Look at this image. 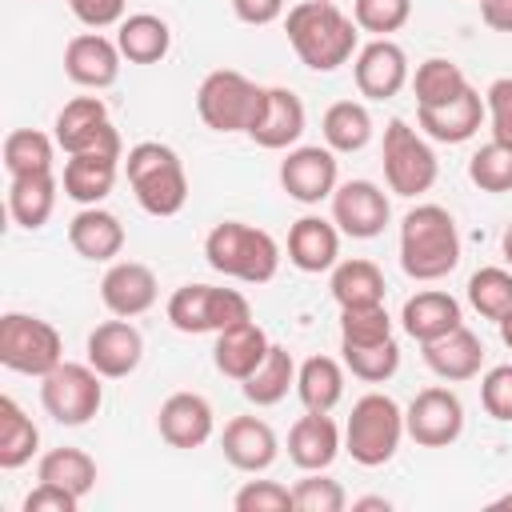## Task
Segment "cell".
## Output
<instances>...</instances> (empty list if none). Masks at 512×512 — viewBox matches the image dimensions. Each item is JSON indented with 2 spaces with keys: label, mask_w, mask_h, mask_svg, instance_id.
<instances>
[{
  "label": "cell",
  "mask_w": 512,
  "mask_h": 512,
  "mask_svg": "<svg viewBox=\"0 0 512 512\" xmlns=\"http://www.w3.org/2000/svg\"><path fill=\"white\" fill-rule=\"evenodd\" d=\"M288 44L300 56L304 68L312 72H336L360 52V28L352 16L336 8V0H300L288 8L284 20Z\"/></svg>",
  "instance_id": "obj_1"
},
{
  "label": "cell",
  "mask_w": 512,
  "mask_h": 512,
  "mask_svg": "<svg viewBox=\"0 0 512 512\" xmlns=\"http://www.w3.org/2000/svg\"><path fill=\"white\" fill-rule=\"evenodd\" d=\"M460 264V232L448 208L416 204L400 220V268L412 280H444Z\"/></svg>",
  "instance_id": "obj_2"
},
{
  "label": "cell",
  "mask_w": 512,
  "mask_h": 512,
  "mask_svg": "<svg viewBox=\"0 0 512 512\" xmlns=\"http://www.w3.org/2000/svg\"><path fill=\"white\" fill-rule=\"evenodd\" d=\"M204 256H208V268L244 284H268L280 268V244L264 228L244 220H220L204 236Z\"/></svg>",
  "instance_id": "obj_3"
},
{
  "label": "cell",
  "mask_w": 512,
  "mask_h": 512,
  "mask_svg": "<svg viewBox=\"0 0 512 512\" xmlns=\"http://www.w3.org/2000/svg\"><path fill=\"white\" fill-rule=\"evenodd\" d=\"M124 172H128V184H132V196L136 204L148 212V216H176L188 200V176H184V164L180 156L160 144V140H140L128 148V160H124Z\"/></svg>",
  "instance_id": "obj_4"
},
{
  "label": "cell",
  "mask_w": 512,
  "mask_h": 512,
  "mask_svg": "<svg viewBox=\"0 0 512 512\" xmlns=\"http://www.w3.org/2000/svg\"><path fill=\"white\" fill-rule=\"evenodd\" d=\"M404 440V412L392 396L384 392H368L352 404V416L344 424V452L360 464V468H380L396 456Z\"/></svg>",
  "instance_id": "obj_5"
},
{
  "label": "cell",
  "mask_w": 512,
  "mask_h": 512,
  "mask_svg": "<svg viewBox=\"0 0 512 512\" xmlns=\"http://www.w3.org/2000/svg\"><path fill=\"white\" fill-rule=\"evenodd\" d=\"M168 320L176 332L200 336V332H224L240 320H252V304L236 288H216V284H184L168 296Z\"/></svg>",
  "instance_id": "obj_6"
},
{
  "label": "cell",
  "mask_w": 512,
  "mask_h": 512,
  "mask_svg": "<svg viewBox=\"0 0 512 512\" xmlns=\"http://www.w3.org/2000/svg\"><path fill=\"white\" fill-rule=\"evenodd\" d=\"M264 88L236 68H216L196 88V112L212 132H248L260 112Z\"/></svg>",
  "instance_id": "obj_7"
},
{
  "label": "cell",
  "mask_w": 512,
  "mask_h": 512,
  "mask_svg": "<svg viewBox=\"0 0 512 512\" xmlns=\"http://www.w3.org/2000/svg\"><path fill=\"white\" fill-rule=\"evenodd\" d=\"M64 360L60 332L28 312H4L0 316V364L20 376H48Z\"/></svg>",
  "instance_id": "obj_8"
},
{
  "label": "cell",
  "mask_w": 512,
  "mask_h": 512,
  "mask_svg": "<svg viewBox=\"0 0 512 512\" xmlns=\"http://www.w3.org/2000/svg\"><path fill=\"white\" fill-rule=\"evenodd\" d=\"M104 376L92 364H76V360H60L48 376H40V404L56 424L80 428L88 424L100 404H104Z\"/></svg>",
  "instance_id": "obj_9"
},
{
  "label": "cell",
  "mask_w": 512,
  "mask_h": 512,
  "mask_svg": "<svg viewBox=\"0 0 512 512\" xmlns=\"http://www.w3.org/2000/svg\"><path fill=\"white\" fill-rule=\"evenodd\" d=\"M440 164L432 144L408 124V120H388L384 128V180L396 196H420L436 184Z\"/></svg>",
  "instance_id": "obj_10"
},
{
  "label": "cell",
  "mask_w": 512,
  "mask_h": 512,
  "mask_svg": "<svg viewBox=\"0 0 512 512\" xmlns=\"http://www.w3.org/2000/svg\"><path fill=\"white\" fill-rule=\"evenodd\" d=\"M52 128H56L52 132L56 144L68 156H76V152H112V156H120L124 152L120 132L112 128L108 108H104L100 96H76V100H68L56 112V124Z\"/></svg>",
  "instance_id": "obj_11"
},
{
  "label": "cell",
  "mask_w": 512,
  "mask_h": 512,
  "mask_svg": "<svg viewBox=\"0 0 512 512\" xmlns=\"http://www.w3.org/2000/svg\"><path fill=\"white\" fill-rule=\"evenodd\" d=\"M404 432L420 448H448L464 432V404H460V396L452 388H440V384L416 392L408 412H404Z\"/></svg>",
  "instance_id": "obj_12"
},
{
  "label": "cell",
  "mask_w": 512,
  "mask_h": 512,
  "mask_svg": "<svg viewBox=\"0 0 512 512\" xmlns=\"http://www.w3.org/2000/svg\"><path fill=\"white\" fill-rule=\"evenodd\" d=\"M336 184H340V164L328 144L324 148L300 144V148H288V156L280 160V188L300 204L332 200Z\"/></svg>",
  "instance_id": "obj_13"
},
{
  "label": "cell",
  "mask_w": 512,
  "mask_h": 512,
  "mask_svg": "<svg viewBox=\"0 0 512 512\" xmlns=\"http://www.w3.org/2000/svg\"><path fill=\"white\" fill-rule=\"evenodd\" d=\"M392 220V204L372 180H344L332 192V224L352 240H372Z\"/></svg>",
  "instance_id": "obj_14"
},
{
  "label": "cell",
  "mask_w": 512,
  "mask_h": 512,
  "mask_svg": "<svg viewBox=\"0 0 512 512\" xmlns=\"http://www.w3.org/2000/svg\"><path fill=\"white\" fill-rule=\"evenodd\" d=\"M352 80L360 88V96L368 100H392L400 96V88L408 84V56L396 40L388 36H376L368 40L356 60H352Z\"/></svg>",
  "instance_id": "obj_15"
},
{
  "label": "cell",
  "mask_w": 512,
  "mask_h": 512,
  "mask_svg": "<svg viewBox=\"0 0 512 512\" xmlns=\"http://www.w3.org/2000/svg\"><path fill=\"white\" fill-rule=\"evenodd\" d=\"M304 100L292 92V88H264V100H260V112L248 128V140L268 148V152H280V148H296V140L304 136Z\"/></svg>",
  "instance_id": "obj_16"
},
{
  "label": "cell",
  "mask_w": 512,
  "mask_h": 512,
  "mask_svg": "<svg viewBox=\"0 0 512 512\" xmlns=\"http://www.w3.org/2000/svg\"><path fill=\"white\" fill-rule=\"evenodd\" d=\"M140 356H144V336L132 320L116 316V320H104L88 332V364L104 376V380H120V376H132L140 368Z\"/></svg>",
  "instance_id": "obj_17"
},
{
  "label": "cell",
  "mask_w": 512,
  "mask_h": 512,
  "mask_svg": "<svg viewBox=\"0 0 512 512\" xmlns=\"http://www.w3.org/2000/svg\"><path fill=\"white\" fill-rule=\"evenodd\" d=\"M488 108H484V96L468 84L460 96L444 100V104H432V108H416V128L436 140V144H464L480 132Z\"/></svg>",
  "instance_id": "obj_18"
},
{
  "label": "cell",
  "mask_w": 512,
  "mask_h": 512,
  "mask_svg": "<svg viewBox=\"0 0 512 512\" xmlns=\"http://www.w3.org/2000/svg\"><path fill=\"white\" fill-rule=\"evenodd\" d=\"M160 296V284H156V272L140 260H112L104 280H100V300L112 316H144Z\"/></svg>",
  "instance_id": "obj_19"
},
{
  "label": "cell",
  "mask_w": 512,
  "mask_h": 512,
  "mask_svg": "<svg viewBox=\"0 0 512 512\" xmlns=\"http://www.w3.org/2000/svg\"><path fill=\"white\" fill-rule=\"evenodd\" d=\"M120 44L100 32H80L64 44V72L80 88H108L120 76Z\"/></svg>",
  "instance_id": "obj_20"
},
{
  "label": "cell",
  "mask_w": 512,
  "mask_h": 512,
  "mask_svg": "<svg viewBox=\"0 0 512 512\" xmlns=\"http://www.w3.org/2000/svg\"><path fill=\"white\" fill-rule=\"evenodd\" d=\"M156 428H160V440L172 448H200L208 444L216 416L200 392H172L156 412Z\"/></svg>",
  "instance_id": "obj_21"
},
{
  "label": "cell",
  "mask_w": 512,
  "mask_h": 512,
  "mask_svg": "<svg viewBox=\"0 0 512 512\" xmlns=\"http://www.w3.org/2000/svg\"><path fill=\"white\" fill-rule=\"evenodd\" d=\"M220 448H224V460L240 472H264L276 464V452H280L276 432L260 416H232L224 424Z\"/></svg>",
  "instance_id": "obj_22"
},
{
  "label": "cell",
  "mask_w": 512,
  "mask_h": 512,
  "mask_svg": "<svg viewBox=\"0 0 512 512\" xmlns=\"http://www.w3.org/2000/svg\"><path fill=\"white\" fill-rule=\"evenodd\" d=\"M340 456V428L328 412H308L288 428V460L304 472H324Z\"/></svg>",
  "instance_id": "obj_23"
},
{
  "label": "cell",
  "mask_w": 512,
  "mask_h": 512,
  "mask_svg": "<svg viewBox=\"0 0 512 512\" xmlns=\"http://www.w3.org/2000/svg\"><path fill=\"white\" fill-rule=\"evenodd\" d=\"M400 324H404V332H408L416 344L440 340V336H448L452 328L464 324V316H460V300L448 296V292H440V288H424V292H416V296L404 300V308H400Z\"/></svg>",
  "instance_id": "obj_24"
},
{
  "label": "cell",
  "mask_w": 512,
  "mask_h": 512,
  "mask_svg": "<svg viewBox=\"0 0 512 512\" xmlns=\"http://www.w3.org/2000/svg\"><path fill=\"white\" fill-rule=\"evenodd\" d=\"M268 348H272L268 332H264L256 320H240V324L216 332L212 360H216V368H220L228 380H248V376L260 368V360L268 356Z\"/></svg>",
  "instance_id": "obj_25"
},
{
  "label": "cell",
  "mask_w": 512,
  "mask_h": 512,
  "mask_svg": "<svg viewBox=\"0 0 512 512\" xmlns=\"http://www.w3.org/2000/svg\"><path fill=\"white\" fill-rule=\"evenodd\" d=\"M288 260L300 272H328L340 260V228L324 216H300L288 228Z\"/></svg>",
  "instance_id": "obj_26"
},
{
  "label": "cell",
  "mask_w": 512,
  "mask_h": 512,
  "mask_svg": "<svg viewBox=\"0 0 512 512\" xmlns=\"http://www.w3.org/2000/svg\"><path fill=\"white\" fill-rule=\"evenodd\" d=\"M116 172H120V156L112 152H76L64 160V176H60V188L68 200L76 204H100L112 184H116Z\"/></svg>",
  "instance_id": "obj_27"
},
{
  "label": "cell",
  "mask_w": 512,
  "mask_h": 512,
  "mask_svg": "<svg viewBox=\"0 0 512 512\" xmlns=\"http://www.w3.org/2000/svg\"><path fill=\"white\" fill-rule=\"evenodd\" d=\"M68 244H72L84 260L108 264V260H116L120 248H124V224H120L108 208L88 204V208H80V212L72 216V224H68Z\"/></svg>",
  "instance_id": "obj_28"
},
{
  "label": "cell",
  "mask_w": 512,
  "mask_h": 512,
  "mask_svg": "<svg viewBox=\"0 0 512 512\" xmlns=\"http://www.w3.org/2000/svg\"><path fill=\"white\" fill-rule=\"evenodd\" d=\"M424 364L440 376V380H452V384H460V380H472V376H480V364H484V344H480V336L472 332V328H452L448 336H440V340H428L424 344Z\"/></svg>",
  "instance_id": "obj_29"
},
{
  "label": "cell",
  "mask_w": 512,
  "mask_h": 512,
  "mask_svg": "<svg viewBox=\"0 0 512 512\" xmlns=\"http://www.w3.org/2000/svg\"><path fill=\"white\" fill-rule=\"evenodd\" d=\"M56 196H60V180L56 172H40V176H12L8 180V216L36 232L52 220L56 212Z\"/></svg>",
  "instance_id": "obj_30"
},
{
  "label": "cell",
  "mask_w": 512,
  "mask_h": 512,
  "mask_svg": "<svg viewBox=\"0 0 512 512\" xmlns=\"http://www.w3.org/2000/svg\"><path fill=\"white\" fill-rule=\"evenodd\" d=\"M116 44L128 64H156L172 48V28L152 12H132L116 24Z\"/></svg>",
  "instance_id": "obj_31"
},
{
  "label": "cell",
  "mask_w": 512,
  "mask_h": 512,
  "mask_svg": "<svg viewBox=\"0 0 512 512\" xmlns=\"http://www.w3.org/2000/svg\"><path fill=\"white\" fill-rule=\"evenodd\" d=\"M332 300L340 308H360V304H384V272L356 256V260H336L332 268Z\"/></svg>",
  "instance_id": "obj_32"
},
{
  "label": "cell",
  "mask_w": 512,
  "mask_h": 512,
  "mask_svg": "<svg viewBox=\"0 0 512 512\" xmlns=\"http://www.w3.org/2000/svg\"><path fill=\"white\" fill-rule=\"evenodd\" d=\"M296 368L300 364L292 360V352L280 348V344H272L268 356L260 360V368L248 380H240V388H244V396L256 408H272V404H280L288 396V388H296Z\"/></svg>",
  "instance_id": "obj_33"
},
{
  "label": "cell",
  "mask_w": 512,
  "mask_h": 512,
  "mask_svg": "<svg viewBox=\"0 0 512 512\" xmlns=\"http://www.w3.org/2000/svg\"><path fill=\"white\" fill-rule=\"evenodd\" d=\"M296 396L308 412H332L344 396V368L332 356H308L296 368Z\"/></svg>",
  "instance_id": "obj_34"
},
{
  "label": "cell",
  "mask_w": 512,
  "mask_h": 512,
  "mask_svg": "<svg viewBox=\"0 0 512 512\" xmlns=\"http://www.w3.org/2000/svg\"><path fill=\"white\" fill-rule=\"evenodd\" d=\"M40 448V428L32 424V416L12 400L0 396V468H24Z\"/></svg>",
  "instance_id": "obj_35"
},
{
  "label": "cell",
  "mask_w": 512,
  "mask_h": 512,
  "mask_svg": "<svg viewBox=\"0 0 512 512\" xmlns=\"http://www.w3.org/2000/svg\"><path fill=\"white\" fill-rule=\"evenodd\" d=\"M320 132L332 152H360L372 140V116L360 100H336V104H328Z\"/></svg>",
  "instance_id": "obj_36"
},
{
  "label": "cell",
  "mask_w": 512,
  "mask_h": 512,
  "mask_svg": "<svg viewBox=\"0 0 512 512\" xmlns=\"http://www.w3.org/2000/svg\"><path fill=\"white\" fill-rule=\"evenodd\" d=\"M4 168L12 176H40L56 168V136H44L40 128H16L4 140Z\"/></svg>",
  "instance_id": "obj_37"
},
{
  "label": "cell",
  "mask_w": 512,
  "mask_h": 512,
  "mask_svg": "<svg viewBox=\"0 0 512 512\" xmlns=\"http://www.w3.org/2000/svg\"><path fill=\"white\" fill-rule=\"evenodd\" d=\"M36 480L60 484V488H68V492H76L84 500L96 488V460L84 448H52V452L40 456Z\"/></svg>",
  "instance_id": "obj_38"
},
{
  "label": "cell",
  "mask_w": 512,
  "mask_h": 512,
  "mask_svg": "<svg viewBox=\"0 0 512 512\" xmlns=\"http://www.w3.org/2000/svg\"><path fill=\"white\" fill-rule=\"evenodd\" d=\"M468 88V76L460 72L456 60H444V56H428L424 64H416V76H412V92H416V108H432V104H444L452 96H460Z\"/></svg>",
  "instance_id": "obj_39"
},
{
  "label": "cell",
  "mask_w": 512,
  "mask_h": 512,
  "mask_svg": "<svg viewBox=\"0 0 512 512\" xmlns=\"http://www.w3.org/2000/svg\"><path fill=\"white\" fill-rule=\"evenodd\" d=\"M340 352H344V368L364 384H384L400 368V344L392 336L376 344H340Z\"/></svg>",
  "instance_id": "obj_40"
},
{
  "label": "cell",
  "mask_w": 512,
  "mask_h": 512,
  "mask_svg": "<svg viewBox=\"0 0 512 512\" xmlns=\"http://www.w3.org/2000/svg\"><path fill=\"white\" fill-rule=\"evenodd\" d=\"M468 304L484 316V320H504L512 312V272L508 268H480L468 276Z\"/></svg>",
  "instance_id": "obj_41"
},
{
  "label": "cell",
  "mask_w": 512,
  "mask_h": 512,
  "mask_svg": "<svg viewBox=\"0 0 512 512\" xmlns=\"http://www.w3.org/2000/svg\"><path fill=\"white\" fill-rule=\"evenodd\" d=\"M468 180L480 192H512V148L488 140L468 160Z\"/></svg>",
  "instance_id": "obj_42"
},
{
  "label": "cell",
  "mask_w": 512,
  "mask_h": 512,
  "mask_svg": "<svg viewBox=\"0 0 512 512\" xmlns=\"http://www.w3.org/2000/svg\"><path fill=\"white\" fill-rule=\"evenodd\" d=\"M392 336V316L384 304L340 308V344H376Z\"/></svg>",
  "instance_id": "obj_43"
},
{
  "label": "cell",
  "mask_w": 512,
  "mask_h": 512,
  "mask_svg": "<svg viewBox=\"0 0 512 512\" xmlns=\"http://www.w3.org/2000/svg\"><path fill=\"white\" fill-rule=\"evenodd\" d=\"M348 496L340 488V480L332 476H320V472H308L304 480L292 484V508L296 512H344Z\"/></svg>",
  "instance_id": "obj_44"
},
{
  "label": "cell",
  "mask_w": 512,
  "mask_h": 512,
  "mask_svg": "<svg viewBox=\"0 0 512 512\" xmlns=\"http://www.w3.org/2000/svg\"><path fill=\"white\" fill-rule=\"evenodd\" d=\"M412 16V0H356L352 4V20L356 28L372 32V36H388L400 32Z\"/></svg>",
  "instance_id": "obj_45"
},
{
  "label": "cell",
  "mask_w": 512,
  "mask_h": 512,
  "mask_svg": "<svg viewBox=\"0 0 512 512\" xmlns=\"http://www.w3.org/2000/svg\"><path fill=\"white\" fill-rule=\"evenodd\" d=\"M236 512H288L292 508V488L276 484V480H248L236 496H232Z\"/></svg>",
  "instance_id": "obj_46"
},
{
  "label": "cell",
  "mask_w": 512,
  "mask_h": 512,
  "mask_svg": "<svg viewBox=\"0 0 512 512\" xmlns=\"http://www.w3.org/2000/svg\"><path fill=\"white\" fill-rule=\"evenodd\" d=\"M480 404L492 420L512 424V364H496L480 380Z\"/></svg>",
  "instance_id": "obj_47"
},
{
  "label": "cell",
  "mask_w": 512,
  "mask_h": 512,
  "mask_svg": "<svg viewBox=\"0 0 512 512\" xmlns=\"http://www.w3.org/2000/svg\"><path fill=\"white\" fill-rule=\"evenodd\" d=\"M484 108H488V124H492V140L512 148V76H500L488 84L484 92Z\"/></svg>",
  "instance_id": "obj_48"
},
{
  "label": "cell",
  "mask_w": 512,
  "mask_h": 512,
  "mask_svg": "<svg viewBox=\"0 0 512 512\" xmlns=\"http://www.w3.org/2000/svg\"><path fill=\"white\" fill-rule=\"evenodd\" d=\"M124 8H128V0H68V12H72L84 28H92V32L120 24V20H124Z\"/></svg>",
  "instance_id": "obj_49"
},
{
  "label": "cell",
  "mask_w": 512,
  "mask_h": 512,
  "mask_svg": "<svg viewBox=\"0 0 512 512\" xmlns=\"http://www.w3.org/2000/svg\"><path fill=\"white\" fill-rule=\"evenodd\" d=\"M76 508H80V496L60 484H48V480H40L24 496V512H76Z\"/></svg>",
  "instance_id": "obj_50"
},
{
  "label": "cell",
  "mask_w": 512,
  "mask_h": 512,
  "mask_svg": "<svg viewBox=\"0 0 512 512\" xmlns=\"http://www.w3.org/2000/svg\"><path fill=\"white\" fill-rule=\"evenodd\" d=\"M232 12L240 24H252V28H264L272 20L284 16V0H232Z\"/></svg>",
  "instance_id": "obj_51"
},
{
  "label": "cell",
  "mask_w": 512,
  "mask_h": 512,
  "mask_svg": "<svg viewBox=\"0 0 512 512\" xmlns=\"http://www.w3.org/2000/svg\"><path fill=\"white\" fill-rule=\"evenodd\" d=\"M480 16L492 32H512V0H480Z\"/></svg>",
  "instance_id": "obj_52"
},
{
  "label": "cell",
  "mask_w": 512,
  "mask_h": 512,
  "mask_svg": "<svg viewBox=\"0 0 512 512\" xmlns=\"http://www.w3.org/2000/svg\"><path fill=\"white\" fill-rule=\"evenodd\" d=\"M352 508H356V512H372V508L388 512V508H392V500H384V496H364V500H352Z\"/></svg>",
  "instance_id": "obj_53"
},
{
  "label": "cell",
  "mask_w": 512,
  "mask_h": 512,
  "mask_svg": "<svg viewBox=\"0 0 512 512\" xmlns=\"http://www.w3.org/2000/svg\"><path fill=\"white\" fill-rule=\"evenodd\" d=\"M500 252H504V260L512 264V220H508V228H504V236H500Z\"/></svg>",
  "instance_id": "obj_54"
},
{
  "label": "cell",
  "mask_w": 512,
  "mask_h": 512,
  "mask_svg": "<svg viewBox=\"0 0 512 512\" xmlns=\"http://www.w3.org/2000/svg\"><path fill=\"white\" fill-rule=\"evenodd\" d=\"M500 340H504V344L512 348V312H508V316L500 320Z\"/></svg>",
  "instance_id": "obj_55"
},
{
  "label": "cell",
  "mask_w": 512,
  "mask_h": 512,
  "mask_svg": "<svg viewBox=\"0 0 512 512\" xmlns=\"http://www.w3.org/2000/svg\"><path fill=\"white\" fill-rule=\"evenodd\" d=\"M488 508H496V512H504V508H512V492H504V496H496Z\"/></svg>",
  "instance_id": "obj_56"
},
{
  "label": "cell",
  "mask_w": 512,
  "mask_h": 512,
  "mask_svg": "<svg viewBox=\"0 0 512 512\" xmlns=\"http://www.w3.org/2000/svg\"><path fill=\"white\" fill-rule=\"evenodd\" d=\"M476 4H480V0H476Z\"/></svg>",
  "instance_id": "obj_57"
}]
</instances>
